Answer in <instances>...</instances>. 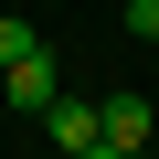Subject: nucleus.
I'll return each instance as SVG.
<instances>
[{
  "label": "nucleus",
  "instance_id": "4",
  "mask_svg": "<svg viewBox=\"0 0 159 159\" xmlns=\"http://www.w3.org/2000/svg\"><path fill=\"white\" fill-rule=\"evenodd\" d=\"M32 43H43V32H32V21H11V11H0V64H21V53H32Z\"/></svg>",
  "mask_w": 159,
  "mask_h": 159
},
{
  "label": "nucleus",
  "instance_id": "3",
  "mask_svg": "<svg viewBox=\"0 0 159 159\" xmlns=\"http://www.w3.org/2000/svg\"><path fill=\"white\" fill-rule=\"evenodd\" d=\"M43 127H53V148H85V138H96V106H85V96H53Z\"/></svg>",
  "mask_w": 159,
  "mask_h": 159
},
{
  "label": "nucleus",
  "instance_id": "6",
  "mask_svg": "<svg viewBox=\"0 0 159 159\" xmlns=\"http://www.w3.org/2000/svg\"><path fill=\"white\" fill-rule=\"evenodd\" d=\"M127 32H148V43H159V0H127Z\"/></svg>",
  "mask_w": 159,
  "mask_h": 159
},
{
  "label": "nucleus",
  "instance_id": "5",
  "mask_svg": "<svg viewBox=\"0 0 159 159\" xmlns=\"http://www.w3.org/2000/svg\"><path fill=\"white\" fill-rule=\"evenodd\" d=\"M64 159H138V148H117V138H106V127H96V138H85V148H64Z\"/></svg>",
  "mask_w": 159,
  "mask_h": 159
},
{
  "label": "nucleus",
  "instance_id": "2",
  "mask_svg": "<svg viewBox=\"0 0 159 159\" xmlns=\"http://www.w3.org/2000/svg\"><path fill=\"white\" fill-rule=\"evenodd\" d=\"M96 127H106L117 148H148V127H159V106H148V96H106V106H96Z\"/></svg>",
  "mask_w": 159,
  "mask_h": 159
},
{
  "label": "nucleus",
  "instance_id": "1",
  "mask_svg": "<svg viewBox=\"0 0 159 159\" xmlns=\"http://www.w3.org/2000/svg\"><path fill=\"white\" fill-rule=\"evenodd\" d=\"M53 96H64V74H53V53H43V43H32L21 64H0V106H21V117H43Z\"/></svg>",
  "mask_w": 159,
  "mask_h": 159
}]
</instances>
